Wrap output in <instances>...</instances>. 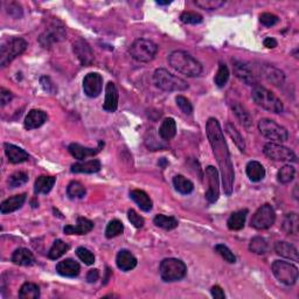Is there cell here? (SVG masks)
Masks as SVG:
<instances>
[{
	"label": "cell",
	"mask_w": 299,
	"mask_h": 299,
	"mask_svg": "<svg viewBox=\"0 0 299 299\" xmlns=\"http://www.w3.org/2000/svg\"><path fill=\"white\" fill-rule=\"evenodd\" d=\"M206 132H207V137L209 139V143L212 145L213 153H214L216 162H218L220 170H221L224 193L227 195H230L233 193L235 173L229 150H228L227 143L224 141L221 125H220L218 119H208L207 124H206Z\"/></svg>",
	"instance_id": "obj_1"
},
{
	"label": "cell",
	"mask_w": 299,
	"mask_h": 299,
	"mask_svg": "<svg viewBox=\"0 0 299 299\" xmlns=\"http://www.w3.org/2000/svg\"><path fill=\"white\" fill-rule=\"evenodd\" d=\"M168 63L177 72L188 77L200 76L203 73V66L192 55L182 51H175L168 56Z\"/></svg>",
	"instance_id": "obj_2"
},
{
	"label": "cell",
	"mask_w": 299,
	"mask_h": 299,
	"mask_svg": "<svg viewBox=\"0 0 299 299\" xmlns=\"http://www.w3.org/2000/svg\"><path fill=\"white\" fill-rule=\"evenodd\" d=\"M252 96L257 106L263 108L264 110L270 111L272 114H280L284 110L282 101L265 87H262L259 84L255 85L253 88Z\"/></svg>",
	"instance_id": "obj_3"
},
{
	"label": "cell",
	"mask_w": 299,
	"mask_h": 299,
	"mask_svg": "<svg viewBox=\"0 0 299 299\" xmlns=\"http://www.w3.org/2000/svg\"><path fill=\"white\" fill-rule=\"evenodd\" d=\"M153 82L156 87L164 91H185L188 89V83L182 78L171 74L168 70L160 68L153 74Z\"/></svg>",
	"instance_id": "obj_4"
},
{
	"label": "cell",
	"mask_w": 299,
	"mask_h": 299,
	"mask_svg": "<svg viewBox=\"0 0 299 299\" xmlns=\"http://www.w3.org/2000/svg\"><path fill=\"white\" fill-rule=\"evenodd\" d=\"M160 277L165 282H177L186 276L187 268L185 263L177 259H165L159 267Z\"/></svg>",
	"instance_id": "obj_5"
},
{
	"label": "cell",
	"mask_w": 299,
	"mask_h": 299,
	"mask_svg": "<svg viewBox=\"0 0 299 299\" xmlns=\"http://www.w3.org/2000/svg\"><path fill=\"white\" fill-rule=\"evenodd\" d=\"M129 53L138 62H150L158 53V46L151 40L138 39L131 44Z\"/></svg>",
	"instance_id": "obj_6"
},
{
	"label": "cell",
	"mask_w": 299,
	"mask_h": 299,
	"mask_svg": "<svg viewBox=\"0 0 299 299\" xmlns=\"http://www.w3.org/2000/svg\"><path fill=\"white\" fill-rule=\"evenodd\" d=\"M26 48H27V42L21 37H12L7 40L0 48V66L5 68L10 62L24 53Z\"/></svg>",
	"instance_id": "obj_7"
},
{
	"label": "cell",
	"mask_w": 299,
	"mask_h": 299,
	"mask_svg": "<svg viewBox=\"0 0 299 299\" xmlns=\"http://www.w3.org/2000/svg\"><path fill=\"white\" fill-rule=\"evenodd\" d=\"M259 130L265 138L276 143H284L289 138V132L278 123L269 118H263L259 122Z\"/></svg>",
	"instance_id": "obj_8"
},
{
	"label": "cell",
	"mask_w": 299,
	"mask_h": 299,
	"mask_svg": "<svg viewBox=\"0 0 299 299\" xmlns=\"http://www.w3.org/2000/svg\"><path fill=\"white\" fill-rule=\"evenodd\" d=\"M272 272L275 277L285 285H293L298 279V268L289 262L275 261L272 263Z\"/></svg>",
	"instance_id": "obj_9"
},
{
	"label": "cell",
	"mask_w": 299,
	"mask_h": 299,
	"mask_svg": "<svg viewBox=\"0 0 299 299\" xmlns=\"http://www.w3.org/2000/svg\"><path fill=\"white\" fill-rule=\"evenodd\" d=\"M276 221V213L274 208L271 207L269 204H265L257 209L255 214H254L252 219V224L253 228H255L257 230H264L269 229V228L272 227Z\"/></svg>",
	"instance_id": "obj_10"
},
{
	"label": "cell",
	"mask_w": 299,
	"mask_h": 299,
	"mask_svg": "<svg viewBox=\"0 0 299 299\" xmlns=\"http://www.w3.org/2000/svg\"><path fill=\"white\" fill-rule=\"evenodd\" d=\"M264 155L272 160H277V162H292L294 163L297 160V156L292 150L289 147L283 146L278 143H268L265 144Z\"/></svg>",
	"instance_id": "obj_11"
},
{
	"label": "cell",
	"mask_w": 299,
	"mask_h": 299,
	"mask_svg": "<svg viewBox=\"0 0 299 299\" xmlns=\"http://www.w3.org/2000/svg\"><path fill=\"white\" fill-rule=\"evenodd\" d=\"M66 37V31L65 27L60 24V22L55 21L44 31L40 36V43L43 47H51L52 44L59 41H62Z\"/></svg>",
	"instance_id": "obj_12"
},
{
	"label": "cell",
	"mask_w": 299,
	"mask_h": 299,
	"mask_svg": "<svg viewBox=\"0 0 299 299\" xmlns=\"http://www.w3.org/2000/svg\"><path fill=\"white\" fill-rule=\"evenodd\" d=\"M206 177L208 181V189L206 192V199L209 204H214L220 196L219 188V171L214 166H208L206 168Z\"/></svg>",
	"instance_id": "obj_13"
},
{
	"label": "cell",
	"mask_w": 299,
	"mask_h": 299,
	"mask_svg": "<svg viewBox=\"0 0 299 299\" xmlns=\"http://www.w3.org/2000/svg\"><path fill=\"white\" fill-rule=\"evenodd\" d=\"M103 77L98 73H89L83 80V90L88 97H97L102 92Z\"/></svg>",
	"instance_id": "obj_14"
},
{
	"label": "cell",
	"mask_w": 299,
	"mask_h": 299,
	"mask_svg": "<svg viewBox=\"0 0 299 299\" xmlns=\"http://www.w3.org/2000/svg\"><path fill=\"white\" fill-rule=\"evenodd\" d=\"M234 63V73L236 76L240 78L242 82H244L245 84L249 85H257V78L256 75L254 74L252 67H250L248 63L237 61V60H233Z\"/></svg>",
	"instance_id": "obj_15"
},
{
	"label": "cell",
	"mask_w": 299,
	"mask_h": 299,
	"mask_svg": "<svg viewBox=\"0 0 299 299\" xmlns=\"http://www.w3.org/2000/svg\"><path fill=\"white\" fill-rule=\"evenodd\" d=\"M74 53L83 66H89L93 62V53L91 47L83 40H77L74 43Z\"/></svg>",
	"instance_id": "obj_16"
},
{
	"label": "cell",
	"mask_w": 299,
	"mask_h": 299,
	"mask_svg": "<svg viewBox=\"0 0 299 299\" xmlns=\"http://www.w3.org/2000/svg\"><path fill=\"white\" fill-rule=\"evenodd\" d=\"M103 146H104V143H102V141H101V143L98 144V147H96V148L85 147V146H82V145H80V144L74 143V144L69 145L68 150H69L70 155H72L75 159L84 160V159L89 158V157L96 156L97 153L102 150Z\"/></svg>",
	"instance_id": "obj_17"
},
{
	"label": "cell",
	"mask_w": 299,
	"mask_h": 299,
	"mask_svg": "<svg viewBox=\"0 0 299 299\" xmlns=\"http://www.w3.org/2000/svg\"><path fill=\"white\" fill-rule=\"evenodd\" d=\"M56 271H58L59 275L63 276V277L73 278L76 277V276L80 274L81 267L76 261H74L72 259H67L59 262V263L56 264Z\"/></svg>",
	"instance_id": "obj_18"
},
{
	"label": "cell",
	"mask_w": 299,
	"mask_h": 299,
	"mask_svg": "<svg viewBox=\"0 0 299 299\" xmlns=\"http://www.w3.org/2000/svg\"><path fill=\"white\" fill-rule=\"evenodd\" d=\"M48 116L44 111L39 109H33L31 110L26 116L24 125L26 130H34L40 128L44 124V122L47 121Z\"/></svg>",
	"instance_id": "obj_19"
},
{
	"label": "cell",
	"mask_w": 299,
	"mask_h": 299,
	"mask_svg": "<svg viewBox=\"0 0 299 299\" xmlns=\"http://www.w3.org/2000/svg\"><path fill=\"white\" fill-rule=\"evenodd\" d=\"M93 228V222L85 218H78L75 226H66L63 228V233L67 235H85L90 233Z\"/></svg>",
	"instance_id": "obj_20"
},
{
	"label": "cell",
	"mask_w": 299,
	"mask_h": 299,
	"mask_svg": "<svg viewBox=\"0 0 299 299\" xmlns=\"http://www.w3.org/2000/svg\"><path fill=\"white\" fill-rule=\"evenodd\" d=\"M118 108V90L114 82H109L106 87V101L103 104V110L115 112Z\"/></svg>",
	"instance_id": "obj_21"
},
{
	"label": "cell",
	"mask_w": 299,
	"mask_h": 299,
	"mask_svg": "<svg viewBox=\"0 0 299 299\" xmlns=\"http://www.w3.org/2000/svg\"><path fill=\"white\" fill-rule=\"evenodd\" d=\"M4 148H5L6 157L9 158V160L12 164L24 163V162H26V160H28V158H29L28 153L26 152L25 150H22L21 147H19V146H16V145H13V144L5 143L4 144Z\"/></svg>",
	"instance_id": "obj_22"
},
{
	"label": "cell",
	"mask_w": 299,
	"mask_h": 299,
	"mask_svg": "<svg viewBox=\"0 0 299 299\" xmlns=\"http://www.w3.org/2000/svg\"><path fill=\"white\" fill-rule=\"evenodd\" d=\"M26 201V194H19V195L11 196L5 201H3L0 205V212L2 214H9V213H13L20 209L24 206Z\"/></svg>",
	"instance_id": "obj_23"
},
{
	"label": "cell",
	"mask_w": 299,
	"mask_h": 299,
	"mask_svg": "<svg viewBox=\"0 0 299 299\" xmlns=\"http://www.w3.org/2000/svg\"><path fill=\"white\" fill-rule=\"evenodd\" d=\"M116 263H117L118 269H121L122 271H130L136 268L137 259L129 252V250L124 249L121 250V252L117 254Z\"/></svg>",
	"instance_id": "obj_24"
},
{
	"label": "cell",
	"mask_w": 299,
	"mask_h": 299,
	"mask_svg": "<svg viewBox=\"0 0 299 299\" xmlns=\"http://www.w3.org/2000/svg\"><path fill=\"white\" fill-rule=\"evenodd\" d=\"M275 252L277 255L284 257V259H289L294 262H298L299 260L298 250L294 248V245H292L289 242H284V241L276 242Z\"/></svg>",
	"instance_id": "obj_25"
},
{
	"label": "cell",
	"mask_w": 299,
	"mask_h": 299,
	"mask_svg": "<svg viewBox=\"0 0 299 299\" xmlns=\"http://www.w3.org/2000/svg\"><path fill=\"white\" fill-rule=\"evenodd\" d=\"M130 197L138 205V207H139L141 211L150 212L152 209L153 203H152L151 197H150L147 195V193H145L144 190L132 189L130 192Z\"/></svg>",
	"instance_id": "obj_26"
},
{
	"label": "cell",
	"mask_w": 299,
	"mask_h": 299,
	"mask_svg": "<svg viewBox=\"0 0 299 299\" xmlns=\"http://www.w3.org/2000/svg\"><path fill=\"white\" fill-rule=\"evenodd\" d=\"M101 170V162L97 159L89 160V162H81L72 165L73 173H96Z\"/></svg>",
	"instance_id": "obj_27"
},
{
	"label": "cell",
	"mask_w": 299,
	"mask_h": 299,
	"mask_svg": "<svg viewBox=\"0 0 299 299\" xmlns=\"http://www.w3.org/2000/svg\"><path fill=\"white\" fill-rule=\"evenodd\" d=\"M34 256L33 254L26 248H19L12 255V262L17 265H22V267H28L34 263Z\"/></svg>",
	"instance_id": "obj_28"
},
{
	"label": "cell",
	"mask_w": 299,
	"mask_h": 299,
	"mask_svg": "<svg viewBox=\"0 0 299 299\" xmlns=\"http://www.w3.org/2000/svg\"><path fill=\"white\" fill-rule=\"evenodd\" d=\"M55 177H47V175H41L35 180L34 192L35 194H47L49 193L52 188L55 185Z\"/></svg>",
	"instance_id": "obj_29"
},
{
	"label": "cell",
	"mask_w": 299,
	"mask_h": 299,
	"mask_svg": "<svg viewBox=\"0 0 299 299\" xmlns=\"http://www.w3.org/2000/svg\"><path fill=\"white\" fill-rule=\"evenodd\" d=\"M246 215H248V209H242V211L233 213L228 219V228L230 230H241L244 227Z\"/></svg>",
	"instance_id": "obj_30"
},
{
	"label": "cell",
	"mask_w": 299,
	"mask_h": 299,
	"mask_svg": "<svg viewBox=\"0 0 299 299\" xmlns=\"http://www.w3.org/2000/svg\"><path fill=\"white\" fill-rule=\"evenodd\" d=\"M245 171H246V175H248L250 180L254 182L261 181L262 179H264L265 177V168L259 162L248 163Z\"/></svg>",
	"instance_id": "obj_31"
},
{
	"label": "cell",
	"mask_w": 299,
	"mask_h": 299,
	"mask_svg": "<svg viewBox=\"0 0 299 299\" xmlns=\"http://www.w3.org/2000/svg\"><path fill=\"white\" fill-rule=\"evenodd\" d=\"M177 133V124L173 118H166L164 119L159 128V136L163 138L164 140H171L172 138L175 137Z\"/></svg>",
	"instance_id": "obj_32"
},
{
	"label": "cell",
	"mask_w": 299,
	"mask_h": 299,
	"mask_svg": "<svg viewBox=\"0 0 299 299\" xmlns=\"http://www.w3.org/2000/svg\"><path fill=\"white\" fill-rule=\"evenodd\" d=\"M262 72L264 74V77L267 78L270 83L275 85H282L284 83L285 76H284V74L280 72L279 69L275 68V67H271V66L264 67Z\"/></svg>",
	"instance_id": "obj_33"
},
{
	"label": "cell",
	"mask_w": 299,
	"mask_h": 299,
	"mask_svg": "<svg viewBox=\"0 0 299 299\" xmlns=\"http://www.w3.org/2000/svg\"><path fill=\"white\" fill-rule=\"evenodd\" d=\"M40 297V289L34 283H25L19 290V298L37 299Z\"/></svg>",
	"instance_id": "obj_34"
},
{
	"label": "cell",
	"mask_w": 299,
	"mask_h": 299,
	"mask_svg": "<svg viewBox=\"0 0 299 299\" xmlns=\"http://www.w3.org/2000/svg\"><path fill=\"white\" fill-rule=\"evenodd\" d=\"M173 185L175 187V189L181 194H189L192 193L194 189L193 182L188 180L187 178H185L184 175H180V174L175 175L173 178Z\"/></svg>",
	"instance_id": "obj_35"
},
{
	"label": "cell",
	"mask_w": 299,
	"mask_h": 299,
	"mask_svg": "<svg viewBox=\"0 0 299 299\" xmlns=\"http://www.w3.org/2000/svg\"><path fill=\"white\" fill-rule=\"evenodd\" d=\"M299 228L298 216L296 213H290L285 216L283 222V229L287 235H297Z\"/></svg>",
	"instance_id": "obj_36"
},
{
	"label": "cell",
	"mask_w": 299,
	"mask_h": 299,
	"mask_svg": "<svg viewBox=\"0 0 299 299\" xmlns=\"http://www.w3.org/2000/svg\"><path fill=\"white\" fill-rule=\"evenodd\" d=\"M153 222H155L157 227L163 228V229H165V230L174 229V228H177L178 224H179L178 220L173 218V216H166V215H163V214L156 215Z\"/></svg>",
	"instance_id": "obj_37"
},
{
	"label": "cell",
	"mask_w": 299,
	"mask_h": 299,
	"mask_svg": "<svg viewBox=\"0 0 299 299\" xmlns=\"http://www.w3.org/2000/svg\"><path fill=\"white\" fill-rule=\"evenodd\" d=\"M69 249V245L67 244L66 242H63L62 240H56L52 248L48 252V257L51 260H58L60 257L65 255V253H67V250Z\"/></svg>",
	"instance_id": "obj_38"
},
{
	"label": "cell",
	"mask_w": 299,
	"mask_h": 299,
	"mask_svg": "<svg viewBox=\"0 0 299 299\" xmlns=\"http://www.w3.org/2000/svg\"><path fill=\"white\" fill-rule=\"evenodd\" d=\"M87 193L85 187L78 181H72L67 187V194L70 199H82Z\"/></svg>",
	"instance_id": "obj_39"
},
{
	"label": "cell",
	"mask_w": 299,
	"mask_h": 299,
	"mask_svg": "<svg viewBox=\"0 0 299 299\" xmlns=\"http://www.w3.org/2000/svg\"><path fill=\"white\" fill-rule=\"evenodd\" d=\"M249 249L250 252H253L254 254H257V255H264V254L268 252V243L265 241V238L261 236H256L250 241Z\"/></svg>",
	"instance_id": "obj_40"
},
{
	"label": "cell",
	"mask_w": 299,
	"mask_h": 299,
	"mask_svg": "<svg viewBox=\"0 0 299 299\" xmlns=\"http://www.w3.org/2000/svg\"><path fill=\"white\" fill-rule=\"evenodd\" d=\"M233 111H234V114L236 115V117L238 118V121H240L243 125L246 126V128H248V126H250V125L253 124L252 116H250L249 112L246 111L244 109V108H243L241 106V104H238V103L234 104V106H233Z\"/></svg>",
	"instance_id": "obj_41"
},
{
	"label": "cell",
	"mask_w": 299,
	"mask_h": 299,
	"mask_svg": "<svg viewBox=\"0 0 299 299\" xmlns=\"http://www.w3.org/2000/svg\"><path fill=\"white\" fill-rule=\"evenodd\" d=\"M226 131L230 136L231 139L234 140V143L236 144V146L240 148V151L244 152L245 144H244V140H243V137L241 136L240 131H237V129L235 128L233 124H230V123H228V124L226 125Z\"/></svg>",
	"instance_id": "obj_42"
},
{
	"label": "cell",
	"mask_w": 299,
	"mask_h": 299,
	"mask_svg": "<svg viewBox=\"0 0 299 299\" xmlns=\"http://www.w3.org/2000/svg\"><path fill=\"white\" fill-rule=\"evenodd\" d=\"M228 80H229V69H228V67L224 65L223 62H220L218 73H216L214 78L215 84L218 85L219 88H222L226 85Z\"/></svg>",
	"instance_id": "obj_43"
},
{
	"label": "cell",
	"mask_w": 299,
	"mask_h": 299,
	"mask_svg": "<svg viewBox=\"0 0 299 299\" xmlns=\"http://www.w3.org/2000/svg\"><path fill=\"white\" fill-rule=\"evenodd\" d=\"M294 174H296V170H294V167L291 165H285L278 171L277 179L280 184H289V182L293 180Z\"/></svg>",
	"instance_id": "obj_44"
},
{
	"label": "cell",
	"mask_w": 299,
	"mask_h": 299,
	"mask_svg": "<svg viewBox=\"0 0 299 299\" xmlns=\"http://www.w3.org/2000/svg\"><path fill=\"white\" fill-rule=\"evenodd\" d=\"M123 231H124V226H123V223L119 221V220H112V221H110L109 224L107 226L106 236L107 238H114L123 234Z\"/></svg>",
	"instance_id": "obj_45"
},
{
	"label": "cell",
	"mask_w": 299,
	"mask_h": 299,
	"mask_svg": "<svg viewBox=\"0 0 299 299\" xmlns=\"http://www.w3.org/2000/svg\"><path fill=\"white\" fill-rule=\"evenodd\" d=\"M27 181H28V175L26 174L25 172H16V173L10 177L9 186L11 188H17V187L25 185Z\"/></svg>",
	"instance_id": "obj_46"
},
{
	"label": "cell",
	"mask_w": 299,
	"mask_h": 299,
	"mask_svg": "<svg viewBox=\"0 0 299 299\" xmlns=\"http://www.w3.org/2000/svg\"><path fill=\"white\" fill-rule=\"evenodd\" d=\"M195 5L203 10L214 11L223 6L224 2L223 0H195Z\"/></svg>",
	"instance_id": "obj_47"
},
{
	"label": "cell",
	"mask_w": 299,
	"mask_h": 299,
	"mask_svg": "<svg viewBox=\"0 0 299 299\" xmlns=\"http://www.w3.org/2000/svg\"><path fill=\"white\" fill-rule=\"evenodd\" d=\"M215 252L219 254L220 256L222 257V259H224V261H227L228 263H235L236 262V257H235V255L233 253H231V250L228 248L227 245L224 244H216L215 245Z\"/></svg>",
	"instance_id": "obj_48"
},
{
	"label": "cell",
	"mask_w": 299,
	"mask_h": 299,
	"mask_svg": "<svg viewBox=\"0 0 299 299\" xmlns=\"http://www.w3.org/2000/svg\"><path fill=\"white\" fill-rule=\"evenodd\" d=\"M181 21L184 24L188 25H196L203 22V16L196 12H189V11H186V12H182L180 16Z\"/></svg>",
	"instance_id": "obj_49"
},
{
	"label": "cell",
	"mask_w": 299,
	"mask_h": 299,
	"mask_svg": "<svg viewBox=\"0 0 299 299\" xmlns=\"http://www.w3.org/2000/svg\"><path fill=\"white\" fill-rule=\"evenodd\" d=\"M76 255L84 264L91 265L95 263V256H93V254L89 249L84 248V246H80V248H77Z\"/></svg>",
	"instance_id": "obj_50"
},
{
	"label": "cell",
	"mask_w": 299,
	"mask_h": 299,
	"mask_svg": "<svg viewBox=\"0 0 299 299\" xmlns=\"http://www.w3.org/2000/svg\"><path fill=\"white\" fill-rule=\"evenodd\" d=\"M175 102H177V106L180 108V110L186 115H190L193 112V107L192 103L189 102V99H187L184 96H177L175 98Z\"/></svg>",
	"instance_id": "obj_51"
},
{
	"label": "cell",
	"mask_w": 299,
	"mask_h": 299,
	"mask_svg": "<svg viewBox=\"0 0 299 299\" xmlns=\"http://www.w3.org/2000/svg\"><path fill=\"white\" fill-rule=\"evenodd\" d=\"M128 218L131 224H133L136 228H143L144 227V219L134 211V209H129L128 211Z\"/></svg>",
	"instance_id": "obj_52"
},
{
	"label": "cell",
	"mask_w": 299,
	"mask_h": 299,
	"mask_svg": "<svg viewBox=\"0 0 299 299\" xmlns=\"http://www.w3.org/2000/svg\"><path fill=\"white\" fill-rule=\"evenodd\" d=\"M278 17L275 16V14L271 13H263L260 16V21L267 27H271V26H275L278 22Z\"/></svg>",
	"instance_id": "obj_53"
},
{
	"label": "cell",
	"mask_w": 299,
	"mask_h": 299,
	"mask_svg": "<svg viewBox=\"0 0 299 299\" xmlns=\"http://www.w3.org/2000/svg\"><path fill=\"white\" fill-rule=\"evenodd\" d=\"M13 98V93L10 90H6V89L2 88L0 90V102H2V106H6L7 103H10Z\"/></svg>",
	"instance_id": "obj_54"
},
{
	"label": "cell",
	"mask_w": 299,
	"mask_h": 299,
	"mask_svg": "<svg viewBox=\"0 0 299 299\" xmlns=\"http://www.w3.org/2000/svg\"><path fill=\"white\" fill-rule=\"evenodd\" d=\"M211 292H212V296L214 298H216V299H224V298H226V294H224L223 290L219 285L213 286Z\"/></svg>",
	"instance_id": "obj_55"
},
{
	"label": "cell",
	"mask_w": 299,
	"mask_h": 299,
	"mask_svg": "<svg viewBox=\"0 0 299 299\" xmlns=\"http://www.w3.org/2000/svg\"><path fill=\"white\" fill-rule=\"evenodd\" d=\"M98 278H99V271L97 270V269H92V270L88 272L87 280L89 283H95L98 280Z\"/></svg>",
	"instance_id": "obj_56"
},
{
	"label": "cell",
	"mask_w": 299,
	"mask_h": 299,
	"mask_svg": "<svg viewBox=\"0 0 299 299\" xmlns=\"http://www.w3.org/2000/svg\"><path fill=\"white\" fill-rule=\"evenodd\" d=\"M263 44L267 48H275L277 47V41H276L274 37H265L263 41Z\"/></svg>",
	"instance_id": "obj_57"
},
{
	"label": "cell",
	"mask_w": 299,
	"mask_h": 299,
	"mask_svg": "<svg viewBox=\"0 0 299 299\" xmlns=\"http://www.w3.org/2000/svg\"><path fill=\"white\" fill-rule=\"evenodd\" d=\"M157 4H158V5H168V4H171V2H160V0H158Z\"/></svg>",
	"instance_id": "obj_58"
}]
</instances>
